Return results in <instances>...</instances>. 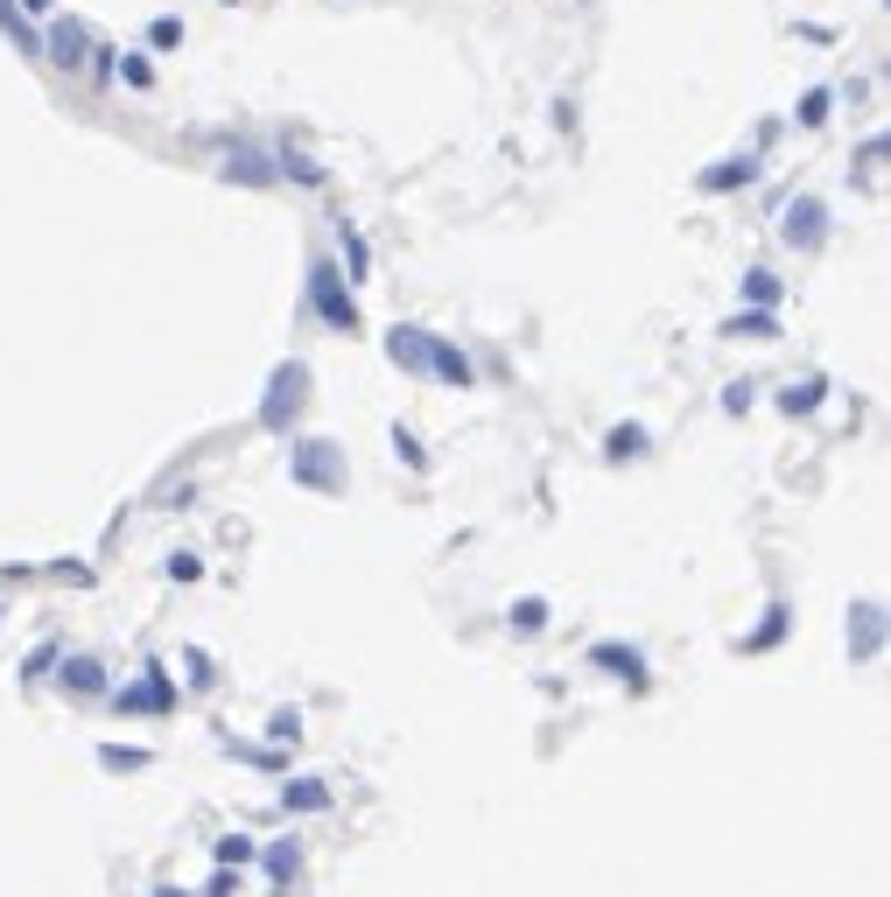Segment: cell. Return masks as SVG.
<instances>
[{
    "label": "cell",
    "mask_w": 891,
    "mask_h": 897,
    "mask_svg": "<svg viewBox=\"0 0 891 897\" xmlns=\"http://www.w3.org/2000/svg\"><path fill=\"white\" fill-rule=\"evenodd\" d=\"M309 309H316V322H324V330L358 337V288H351L345 274H337V260H330V253H316V260H309Z\"/></svg>",
    "instance_id": "obj_1"
},
{
    "label": "cell",
    "mask_w": 891,
    "mask_h": 897,
    "mask_svg": "<svg viewBox=\"0 0 891 897\" xmlns=\"http://www.w3.org/2000/svg\"><path fill=\"white\" fill-rule=\"evenodd\" d=\"M309 407V365H302V358H289V365H274L268 372V400H260V428H289L295 414Z\"/></svg>",
    "instance_id": "obj_2"
},
{
    "label": "cell",
    "mask_w": 891,
    "mask_h": 897,
    "mask_svg": "<svg viewBox=\"0 0 891 897\" xmlns=\"http://www.w3.org/2000/svg\"><path fill=\"white\" fill-rule=\"evenodd\" d=\"M112 709L120 715H169L176 709V674L169 666H141L127 687H112Z\"/></svg>",
    "instance_id": "obj_3"
},
{
    "label": "cell",
    "mask_w": 891,
    "mask_h": 897,
    "mask_svg": "<svg viewBox=\"0 0 891 897\" xmlns=\"http://www.w3.org/2000/svg\"><path fill=\"white\" fill-rule=\"evenodd\" d=\"M289 477L302 491H345V456H337V442H295Z\"/></svg>",
    "instance_id": "obj_4"
},
{
    "label": "cell",
    "mask_w": 891,
    "mask_h": 897,
    "mask_svg": "<svg viewBox=\"0 0 891 897\" xmlns=\"http://www.w3.org/2000/svg\"><path fill=\"white\" fill-rule=\"evenodd\" d=\"M780 239L801 253V245H822L828 239V204L822 197H793L786 211H780Z\"/></svg>",
    "instance_id": "obj_5"
},
{
    "label": "cell",
    "mask_w": 891,
    "mask_h": 897,
    "mask_svg": "<svg viewBox=\"0 0 891 897\" xmlns=\"http://www.w3.org/2000/svg\"><path fill=\"white\" fill-rule=\"evenodd\" d=\"M590 666H597V674H611V680H624L632 694H646V653H639V645L604 638V645H590Z\"/></svg>",
    "instance_id": "obj_6"
},
{
    "label": "cell",
    "mask_w": 891,
    "mask_h": 897,
    "mask_svg": "<svg viewBox=\"0 0 891 897\" xmlns=\"http://www.w3.org/2000/svg\"><path fill=\"white\" fill-rule=\"evenodd\" d=\"M43 56H50L56 70H85V56H91V29H85V22H50Z\"/></svg>",
    "instance_id": "obj_7"
},
{
    "label": "cell",
    "mask_w": 891,
    "mask_h": 897,
    "mask_svg": "<svg viewBox=\"0 0 891 897\" xmlns=\"http://www.w3.org/2000/svg\"><path fill=\"white\" fill-rule=\"evenodd\" d=\"M428 379H443V386L470 393V386H478V365H470V358H464L449 337H435V330H428Z\"/></svg>",
    "instance_id": "obj_8"
},
{
    "label": "cell",
    "mask_w": 891,
    "mask_h": 897,
    "mask_svg": "<svg viewBox=\"0 0 891 897\" xmlns=\"http://www.w3.org/2000/svg\"><path fill=\"white\" fill-rule=\"evenodd\" d=\"M218 176H225V183H246V189H274V183H281V168H274L268 147H232Z\"/></svg>",
    "instance_id": "obj_9"
},
{
    "label": "cell",
    "mask_w": 891,
    "mask_h": 897,
    "mask_svg": "<svg viewBox=\"0 0 891 897\" xmlns=\"http://www.w3.org/2000/svg\"><path fill=\"white\" fill-rule=\"evenodd\" d=\"M330 260H337V274H345L351 288L372 274V245H366V232H358L351 218H337V253H330Z\"/></svg>",
    "instance_id": "obj_10"
},
{
    "label": "cell",
    "mask_w": 891,
    "mask_h": 897,
    "mask_svg": "<svg viewBox=\"0 0 891 897\" xmlns=\"http://www.w3.org/2000/svg\"><path fill=\"white\" fill-rule=\"evenodd\" d=\"M253 863L268 869V884H274V890H289L295 876H302V842H295V834H281V842H260Z\"/></svg>",
    "instance_id": "obj_11"
},
{
    "label": "cell",
    "mask_w": 891,
    "mask_h": 897,
    "mask_svg": "<svg viewBox=\"0 0 891 897\" xmlns=\"http://www.w3.org/2000/svg\"><path fill=\"white\" fill-rule=\"evenodd\" d=\"M751 176H758V147H745V155H724V162H709L695 183H703L709 197H724V189H745Z\"/></svg>",
    "instance_id": "obj_12"
},
{
    "label": "cell",
    "mask_w": 891,
    "mask_h": 897,
    "mask_svg": "<svg viewBox=\"0 0 891 897\" xmlns=\"http://www.w3.org/2000/svg\"><path fill=\"white\" fill-rule=\"evenodd\" d=\"M56 687H64V694H78V701H99V694H106V666L85 659V653H70L64 666H56Z\"/></svg>",
    "instance_id": "obj_13"
},
{
    "label": "cell",
    "mask_w": 891,
    "mask_h": 897,
    "mask_svg": "<svg viewBox=\"0 0 891 897\" xmlns=\"http://www.w3.org/2000/svg\"><path fill=\"white\" fill-rule=\"evenodd\" d=\"M387 358H393L401 372L428 379V330H414V322H401V330H387Z\"/></svg>",
    "instance_id": "obj_14"
},
{
    "label": "cell",
    "mask_w": 891,
    "mask_h": 897,
    "mask_svg": "<svg viewBox=\"0 0 891 897\" xmlns=\"http://www.w3.org/2000/svg\"><path fill=\"white\" fill-rule=\"evenodd\" d=\"M878 638H884V610L878 603H857V610H849V653L878 659Z\"/></svg>",
    "instance_id": "obj_15"
},
{
    "label": "cell",
    "mask_w": 891,
    "mask_h": 897,
    "mask_svg": "<svg viewBox=\"0 0 891 897\" xmlns=\"http://www.w3.org/2000/svg\"><path fill=\"white\" fill-rule=\"evenodd\" d=\"M281 813H330V786L324 778H289L281 786Z\"/></svg>",
    "instance_id": "obj_16"
},
{
    "label": "cell",
    "mask_w": 891,
    "mask_h": 897,
    "mask_svg": "<svg viewBox=\"0 0 891 897\" xmlns=\"http://www.w3.org/2000/svg\"><path fill=\"white\" fill-rule=\"evenodd\" d=\"M646 449H653V435L639 428V422H618L611 435H604V456H611V463H639Z\"/></svg>",
    "instance_id": "obj_17"
},
{
    "label": "cell",
    "mask_w": 891,
    "mask_h": 897,
    "mask_svg": "<svg viewBox=\"0 0 891 897\" xmlns=\"http://www.w3.org/2000/svg\"><path fill=\"white\" fill-rule=\"evenodd\" d=\"M155 765V751H141V743H99V772L127 778V772H148Z\"/></svg>",
    "instance_id": "obj_18"
},
{
    "label": "cell",
    "mask_w": 891,
    "mask_h": 897,
    "mask_svg": "<svg viewBox=\"0 0 891 897\" xmlns=\"http://www.w3.org/2000/svg\"><path fill=\"white\" fill-rule=\"evenodd\" d=\"M253 855H260L253 834H218L211 842V869H253Z\"/></svg>",
    "instance_id": "obj_19"
},
{
    "label": "cell",
    "mask_w": 891,
    "mask_h": 897,
    "mask_svg": "<svg viewBox=\"0 0 891 897\" xmlns=\"http://www.w3.org/2000/svg\"><path fill=\"white\" fill-rule=\"evenodd\" d=\"M737 288H745V302H751V309H780V274H772V266H751V274L745 281H737Z\"/></svg>",
    "instance_id": "obj_20"
},
{
    "label": "cell",
    "mask_w": 891,
    "mask_h": 897,
    "mask_svg": "<svg viewBox=\"0 0 891 897\" xmlns=\"http://www.w3.org/2000/svg\"><path fill=\"white\" fill-rule=\"evenodd\" d=\"M724 337H751V343H772V337H780V316H772V309H745V316H730V322H724Z\"/></svg>",
    "instance_id": "obj_21"
},
{
    "label": "cell",
    "mask_w": 891,
    "mask_h": 897,
    "mask_svg": "<svg viewBox=\"0 0 891 897\" xmlns=\"http://www.w3.org/2000/svg\"><path fill=\"white\" fill-rule=\"evenodd\" d=\"M506 624H513L520 638H541V632H547V597H513V610H506Z\"/></svg>",
    "instance_id": "obj_22"
},
{
    "label": "cell",
    "mask_w": 891,
    "mask_h": 897,
    "mask_svg": "<svg viewBox=\"0 0 891 897\" xmlns=\"http://www.w3.org/2000/svg\"><path fill=\"white\" fill-rule=\"evenodd\" d=\"M822 393H828V379L807 372V379H793V386L780 393V407H786V414H814V407H822Z\"/></svg>",
    "instance_id": "obj_23"
},
{
    "label": "cell",
    "mask_w": 891,
    "mask_h": 897,
    "mask_svg": "<svg viewBox=\"0 0 891 897\" xmlns=\"http://www.w3.org/2000/svg\"><path fill=\"white\" fill-rule=\"evenodd\" d=\"M780 638H786V603H772V610H765V624H758V632L745 638V653H772Z\"/></svg>",
    "instance_id": "obj_24"
},
{
    "label": "cell",
    "mask_w": 891,
    "mask_h": 897,
    "mask_svg": "<svg viewBox=\"0 0 891 897\" xmlns=\"http://www.w3.org/2000/svg\"><path fill=\"white\" fill-rule=\"evenodd\" d=\"M274 168H281V183H289V176H295V183H324V168H316L309 155H302L295 141H289V147H281V155H274Z\"/></svg>",
    "instance_id": "obj_25"
},
{
    "label": "cell",
    "mask_w": 891,
    "mask_h": 897,
    "mask_svg": "<svg viewBox=\"0 0 891 897\" xmlns=\"http://www.w3.org/2000/svg\"><path fill=\"white\" fill-rule=\"evenodd\" d=\"M828 106H836V91H828V85H814V91H801L793 120H801V127H822V120H828Z\"/></svg>",
    "instance_id": "obj_26"
},
{
    "label": "cell",
    "mask_w": 891,
    "mask_h": 897,
    "mask_svg": "<svg viewBox=\"0 0 891 897\" xmlns=\"http://www.w3.org/2000/svg\"><path fill=\"white\" fill-rule=\"evenodd\" d=\"M148 50H183V22L176 14H155V22H148Z\"/></svg>",
    "instance_id": "obj_27"
},
{
    "label": "cell",
    "mask_w": 891,
    "mask_h": 897,
    "mask_svg": "<svg viewBox=\"0 0 891 897\" xmlns=\"http://www.w3.org/2000/svg\"><path fill=\"white\" fill-rule=\"evenodd\" d=\"M302 736V709H274L268 715V743H295Z\"/></svg>",
    "instance_id": "obj_28"
},
{
    "label": "cell",
    "mask_w": 891,
    "mask_h": 897,
    "mask_svg": "<svg viewBox=\"0 0 891 897\" xmlns=\"http://www.w3.org/2000/svg\"><path fill=\"white\" fill-rule=\"evenodd\" d=\"M112 78H127L134 91H148V85H155V64H148V56H127V64L112 70Z\"/></svg>",
    "instance_id": "obj_29"
},
{
    "label": "cell",
    "mask_w": 891,
    "mask_h": 897,
    "mask_svg": "<svg viewBox=\"0 0 891 897\" xmlns=\"http://www.w3.org/2000/svg\"><path fill=\"white\" fill-rule=\"evenodd\" d=\"M239 876L246 869H211V884H204L197 897H239Z\"/></svg>",
    "instance_id": "obj_30"
},
{
    "label": "cell",
    "mask_w": 891,
    "mask_h": 897,
    "mask_svg": "<svg viewBox=\"0 0 891 897\" xmlns=\"http://www.w3.org/2000/svg\"><path fill=\"white\" fill-rule=\"evenodd\" d=\"M50 666H56V645H35V653L22 659V680H43V674H50Z\"/></svg>",
    "instance_id": "obj_31"
},
{
    "label": "cell",
    "mask_w": 891,
    "mask_h": 897,
    "mask_svg": "<svg viewBox=\"0 0 891 897\" xmlns=\"http://www.w3.org/2000/svg\"><path fill=\"white\" fill-rule=\"evenodd\" d=\"M393 449H401V463H414V470L428 463V456H422V442H414V428H393Z\"/></svg>",
    "instance_id": "obj_32"
},
{
    "label": "cell",
    "mask_w": 891,
    "mask_h": 897,
    "mask_svg": "<svg viewBox=\"0 0 891 897\" xmlns=\"http://www.w3.org/2000/svg\"><path fill=\"white\" fill-rule=\"evenodd\" d=\"M169 576H176V582H197L204 561H197V555H176V561H169Z\"/></svg>",
    "instance_id": "obj_33"
},
{
    "label": "cell",
    "mask_w": 891,
    "mask_h": 897,
    "mask_svg": "<svg viewBox=\"0 0 891 897\" xmlns=\"http://www.w3.org/2000/svg\"><path fill=\"white\" fill-rule=\"evenodd\" d=\"M724 414H751V386H724Z\"/></svg>",
    "instance_id": "obj_34"
},
{
    "label": "cell",
    "mask_w": 891,
    "mask_h": 897,
    "mask_svg": "<svg viewBox=\"0 0 891 897\" xmlns=\"http://www.w3.org/2000/svg\"><path fill=\"white\" fill-rule=\"evenodd\" d=\"M148 897H197V890H176V884H155V890H148Z\"/></svg>",
    "instance_id": "obj_35"
},
{
    "label": "cell",
    "mask_w": 891,
    "mask_h": 897,
    "mask_svg": "<svg viewBox=\"0 0 891 897\" xmlns=\"http://www.w3.org/2000/svg\"><path fill=\"white\" fill-rule=\"evenodd\" d=\"M56 8V0H22V14H50Z\"/></svg>",
    "instance_id": "obj_36"
},
{
    "label": "cell",
    "mask_w": 891,
    "mask_h": 897,
    "mask_svg": "<svg viewBox=\"0 0 891 897\" xmlns=\"http://www.w3.org/2000/svg\"><path fill=\"white\" fill-rule=\"evenodd\" d=\"M225 8H239V0H225Z\"/></svg>",
    "instance_id": "obj_37"
}]
</instances>
